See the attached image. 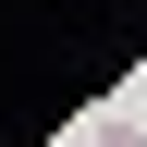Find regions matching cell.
Instances as JSON below:
<instances>
[{"mask_svg":"<svg viewBox=\"0 0 147 147\" xmlns=\"http://www.w3.org/2000/svg\"><path fill=\"white\" fill-rule=\"evenodd\" d=\"M86 147H147V135H135V123H123V110H110V123H98V135H86Z\"/></svg>","mask_w":147,"mask_h":147,"instance_id":"1","label":"cell"}]
</instances>
